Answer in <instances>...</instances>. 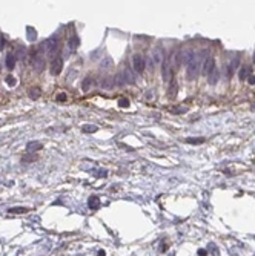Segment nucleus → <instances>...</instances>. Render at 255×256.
Segmentation results:
<instances>
[{
    "mask_svg": "<svg viewBox=\"0 0 255 256\" xmlns=\"http://www.w3.org/2000/svg\"><path fill=\"white\" fill-rule=\"evenodd\" d=\"M100 85H102V88H103V89H112V88H114V85H115L114 77H106V78H103Z\"/></svg>",
    "mask_w": 255,
    "mask_h": 256,
    "instance_id": "1a4fd4ad",
    "label": "nucleus"
},
{
    "mask_svg": "<svg viewBox=\"0 0 255 256\" xmlns=\"http://www.w3.org/2000/svg\"><path fill=\"white\" fill-rule=\"evenodd\" d=\"M169 83H171V85H169V95H174V94H175V91H177V85H175L172 80H171Z\"/></svg>",
    "mask_w": 255,
    "mask_h": 256,
    "instance_id": "cd10ccee",
    "label": "nucleus"
},
{
    "mask_svg": "<svg viewBox=\"0 0 255 256\" xmlns=\"http://www.w3.org/2000/svg\"><path fill=\"white\" fill-rule=\"evenodd\" d=\"M122 74H123V78H125V81L126 83H135V77H134V74H132V71L129 69V68H125L123 71H122Z\"/></svg>",
    "mask_w": 255,
    "mask_h": 256,
    "instance_id": "6e6552de",
    "label": "nucleus"
},
{
    "mask_svg": "<svg viewBox=\"0 0 255 256\" xmlns=\"http://www.w3.org/2000/svg\"><path fill=\"white\" fill-rule=\"evenodd\" d=\"M6 83H8V86H16L17 80H16L12 75H8V77H6Z\"/></svg>",
    "mask_w": 255,
    "mask_h": 256,
    "instance_id": "bb28decb",
    "label": "nucleus"
},
{
    "mask_svg": "<svg viewBox=\"0 0 255 256\" xmlns=\"http://www.w3.org/2000/svg\"><path fill=\"white\" fill-rule=\"evenodd\" d=\"M91 86H92V78L86 77V78L83 80V83H82V89L86 92V91H89V89H91Z\"/></svg>",
    "mask_w": 255,
    "mask_h": 256,
    "instance_id": "aec40b11",
    "label": "nucleus"
},
{
    "mask_svg": "<svg viewBox=\"0 0 255 256\" xmlns=\"http://www.w3.org/2000/svg\"><path fill=\"white\" fill-rule=\"evenodd\" d=\"M248 83L255 85V75H249V77H248Z\"/></svg>",
    "mask_w": 255,
    "mask_h": 256,
    "instance_id": "c756f323",
    "label": "nucleus"
},
{
    "mask_svg": "<svg viewBox=\"0 0 255 256\" xmlns=\"http://www.w3.org/2000/svg\"><path fill=\"white\" fill-rule=\"evenodd\" d=\"M62 69H63V58L62 57H55L52 60V63H51V74L52 75H58L62 72Z\"/></svg>",
    "mask_w": 255,
    "mask_h": 256,
    "instance_id": "423d86ee",
    "label": "nucleus"
},
{
    "mask_svg": "<svg viewBox=\"0 0 255 256\" xmlns=\"http://www.w3.org/2000/svg\"><path fill=\"white\" fill-rule=\"evenodd\" d=\"M25 212H26L25 207H12V209H9V213H25Z\"/></svg>",
    "mask_w": 255,
    "mask_h": 256,
    "instance_id": "b1692460",
    "label": "nucleus"
},
{
    "mask_svg": "<svg viewBox=\"0 0 255 256\" xmlns=\"http://www.w3.org/2000/svg\"><path fill=\"white\" fill-rule=\"evenodd\" d=\"M208 80H209V85H215L217 83V80H218V71L217 69H212L211 72L208 74Z\"/></svg>",
    "mask_w": 255,
    "mask_h": 256,
    "instance_id": "f8f14e48",
    "label": "nucleus"
},
{
    "mask_svg": "<svg viewBox=\"0 0 255 256\" xmlns=\"http://www.w3.org/2000/svg\"><path fill=\"white\" fill-rule=\"evenodd\" d=\"M252 110H255V104H254V106H252Z\"/></svg>",
    "mask_w": 255,
    "mask_h": 256,
    "instance_id": "72a5a7b5",
    "label": "nucleus"
},
{
    "mask_svg": "<svg viewBox=\"0 0 255 256\" xmlns=\"http://www.w3.org/2000/svg\"><path fill=\"white\" fill-rule=\"evenodd\" d=\"M163 60H164V49L162 46H155L154 51H152L151 61H152L154 65H160V63H163Z\"/></svg>",
    "mask_w": 255,
    "mask_h": 256,
    "instance_id": "7ed1b4c3",
    "label": "nucleus"
},
{
    "mask_svg": "<svg viewBox=\"0 0 255 256\" xmlns=\"http://www.w3.org/2000/svg\"><path fill=\"white\" fill-rule=\"evenodd\" d=\"M118 104H120L122 108H128V106H129V101H128L126 98H120V100H118Z\"/></svg>",
    "mask_w": 255,
    "mask_h": 256,
    "instance_id": "c85d7f7f",
    "label": "nucleus"
},
{
    "mask_svg": "<svg viewBox=\"0 0 255 256\" xmlns=\"http://www.w3.org/2000/svg\"><path fill=\"white\" fill-rule=\"evenodd\" d=\"M38 95H40V89H38V88H32V89H29V97H31L32 100H37Z\"/></svg>",
    "mask_w": 255,
    "mask_h": 256,
    "instance_id": "5701e85b",
    "label": "nucleus"
},
{
    "mask_svg": "<svg viewBox=\"0 0 255 256\" xmlns=\"http://www.w3.org/2000/svg\"><path fill=\"white\" fill-rule=\"evenodd\" d=\"M45 51L49 57H54L57 54V51H58V38L57 37H51L49 40L45 41Z\"/></svg>",
    "mask_w": 255,
    "mask_h": 256,
    "instance_id": "f03ea898",
    "label": "nucleus"
},
{
    "mask_svg": "<svg viewBox=\"0 0 255 256\" xmlns=\"http://www.w3.org/2000/svg\"><path fill=\"white\" fill-rule=\"evenodd\" d=\"M57 100H58V101H65V100H66V94H60V95L57 97Z\"/></svg>",
    "mask_w": 255,
    "mask_h": 256,
    "instance_id": "7c9ffc66",
    "label": "nucleus"
},
{
    "mask_svg": "<svg viewBox=\"0 0 255 256\" xmlns=\"http://www.w3.org/2000/svg\"><path fill=\"white\" fill-rule=\"evenodd\" d=\"M78 37H71L69 38V41H68V48H69V51H75L77 48H78Z\"/></svg>",
    "mask_w": 255,
    "mask_h": 256,
    "instance_id": "4468645a",
    "label": "nucleus"
},
{
    "mask_svg": "<svg viewBox=\"0 0 255 256\" xmlns=\"http://www.w3.org/2000/svg\"><path fill=\"white\" fill-rule=\"evenodd\" d=\"M171 78H172V69H171V66L166 63V65H164V69H163V80L169 83Z\"/></svg>",
    "mask_w": 255,
    "mask_h": 256,
    "instance_id": "9b49d317",
    "label": "nucleus"
},
{
    "mask_svg": "<svg viewBox=\"0 0 255 256\" xmlns=\"http://www.w3.org/2000/svg\"><path fill=\"white\" fill-rule=\"evenodd\" d=\"M198 255H208L206 250H198Z\"/></svg>",
    "mask_w": 255,
    "mask_h": 256,
    "instance_id": "473e14b6",
    "label": "nucleus"
},
{
    "mask_svg": "<svg viewBox=\"0 0 255 256\" xmlns=\"http://www.w3.org/2000/svg\"><path fill=\"white\" fill-rule=\"evenodd\" d=\"M26 37H28V40L29 41H36L37 40V32H36V29L34 28H26Z\"/></svg>",
    "mask_w": 255,
    "mask_h": 256,
    "instance_id": "2eb2a0df",
    "label": "nucleus"
},
{
    "mask_svg": "<svg viewBox=\"0 0 255 256\" xmlns=\"http://www.w3.org/2000/svg\"><path fill=\"white\" fill-rule=\"evenodd\" d=\"M238 65H240V58H238V57H235V58L231 61V65H229V75H232V74H234V71L238 68Z\"/></svg>",
    "mask_w": 255,
    "mask_h": 256,
    "instance_id": "a211bd4d",
    "label": "nucleus"
},
{
    "mask_svg": "<svg viewBox=\"0 0 255 256\" xmlns=\"http://www.w3.org/2000/svg\"><path fill=\"white\" fill-rule=\"evenodd\" d=\"M249 75H251V68H249V66H243L241 71H240V74H238L240 80H246Z\"/></svg>",
    "mask_w": 255,
    "mask_h": 256,
    "instance_id": "dca6fc26",
    "label": "nucleus"
},
{
    "mask_svg": "<svg viewBox=\"0 0 255 256\" xmlns=\"http://www.w3.org/2000/svg\"><path fill=\"white\" fill-rule=\"evenodd\" d=\"M200 66H201L200 55H194V57L191 58V61L188 63V78H189V80H194V78L198 75Z\"/></svg>",
    "mask_w": 255,
    "mask_h": 256,
    "instance_id": "f257e3e1",
    "label": "nucleus"
},
{
    "mask_svg": "<svg viewBox=\"0 0 255 256\" xmlns=\"http://www.w3.org/2000/svg\"><path fill=\"white\" fill-rule=\"evenodd\" d=\"M132 65H134V69L137 72H143L145 71V58L140 54H135L132 57Z\"/></svg>",
    "mask_w": 255,
    "mask_h": 256,
    "instance_id": "39448f33",
    "label": "nucleus"
},
{
    "mask_svg": "<svg viewBox=\"0 0 255 256\" xmlns=\"http://www.w3.org/2000/svg\"><path fill=\"white\" fill-rule=\"evenodd\" d=\"M5 45H6V43H5V40H3V37H0V51H2V49L5 48Z\"/></svg>",
    "mask_w": 255,
    "mask_h": 256,
    "instance_id": "2f4dec72",
    "label": "nucleus"
},
{
    "mask_svg": "<svg viewBox=\"0 0 255 256\" xmlns=\"http://www.w3.org/2000/svg\"><path fill=\"white\" fill-rule=\"evenodd\" d=\"M26 149H28L29 152H36V150H38V149H42V144L37 143V141H31V143H28Z\"/></svg>",
    "mask_w": 255,
    "mask_h": 256,
    "instance_id": "6ab92c4d",
    "label": "nucleus"
},
{
    "mask_svg": "<svg viewBox=\"0 0 255 256\" xmlns=\"http://www.w3.org/2000/svg\"><path fill=\"white\" fill-rule=\"evenodd\" d=\"M100 68L105 69V71H106V69H111V68H112V58H111V57H105V58L102 60V63H100Z\"/></svg>",
    "mask_w": 255,
    "mask_h": 256,
    "instance_id": "ddd939ff",
    "label": "nucleus"
},
{
    "mask_svg": "<svg viewBox=\"0 0 255 256\" xmlns=\"http://www.w3.org/2000/svg\"><path fill=\"white\" fill-rule=\"evenodd\" d=\"M31 65H32V68L36 69L37 72H42L45 69V58L40 54H34L32 55V60H31Z\"/></svg>",
    "mask_w": 255,
    "mask_h": 256,
    "instance_id": "20e7f679",
    "label": "nucleus"
},
{
    "mask_svg": "<svg viewBox=\"0 0 255 256\" xmlns=\"http://www.w3.org/2000/svg\"><path fill=\"white\" fill-rule=\"evenodd\" d=\"M212 69H215V61H214L212 57H206V60H204V63H203V74L208 75Z\"/></svg>",
    "mask_w": 255,
    "mask_h": 256,
    "instance_id": "0eeeda50",
    "label": "nucleus"
},
{
    "mask_svg": "<svg viewBox=\"0 0 255 256\" xmlns=\"http://www.w3.org/2000/svg\"><path fill=\"white\" fill-rule=\"evenodd\" d=\"M25 55H26V49H25L23 46H20V48H18V52H17V58L23 60V58H25Z\"/></svg>",
    "mask_w": 255,
    "mask_h": 256,
    "instance_id": "a878e982",
    "label": "nucleus"
},
{
    "mask_svg": "<svg viewBox=\"0 0 255 256\" xmlns=\"http://www.w3.org/2000/svg\"><path fill=\"white\" fill-rule=\"evenodd\" d=\"M254 63H255V54H254Z\"/></svg>",
    "mask_w": 255,
    "mask_h": 256,
    "instance_id": "f704fd0d",
    "label": "nucleus"
},
{
    "mask_svg": "<svg viewBox=\"0 0 255 256\" xmlns=\"http://www.w3.org/2000/svg\"><path fill=\"white\" fill-rule=\"evenodd\" d=\"M114 81H115V86H123L126 81H125V78H123V74H117L115 77H114Z\"/></svg>",
    "mask_w": 255,
    "mask_h": 256,
    "instance_id": "412c9836",
    "label": "nucleus"
},
{
    "mask_svg": "<svg viewBox=\"0 0 255 256\" xmlns=\"http://www.w3.org/2000/svg\"><path fill=\"white\" fill-rule=\"evenodd\" d=\"M83 132H86V133H94V132H97V126H94V124H85V126H83Z\"/></svg>",
    "mask_w": 255,
    "mask_h": 256,
    "instance_id": "4be33fe9",
    "label": "nucleus"
},
{
    "mask_svg": "<svg viewBox=\"0 0 255 256\" xmlns=\"http://www.w3.org/2000/svg\"><path fill=\"white\" fill-rule=\"evenodd\" d=\"M16 58H17V57H14L12 54L6 55V61H5V63H6V68H8L9 71L14 69V66H16Z\"/></svg>",
    "mask_w": 255,
    "mask_h": 256,
    "instance_id": "9d476101",
    "label": "nucleus"
},
{
    "mask_svg": "<svg viewBox=\"0 0 255 256\" xmlns=\"http://www.w3.org/2000/svg\"><path fill=\"white\" fill-rule=\"evenodd\" d=\"M88 205H89V209H98L100 207V200L97 196H91L89 201H88Z\"/></svg>",
    "mask_w": 255,
    "mask_h": 256,
    "instance_id": "f3484780",
    "label": "nucleus"
},
{
    "mask_svg": "<svg viewBox=\"0 0 255 256\" xmlns=\"http://www.w3.org/2000/svg\"><path fill=\"white\" fill-rule=\"evenodd\" d=\"M204 141V138H188V143L191 144H201Z\"/></svg>",
    "mask_w": 255,
    "mask_h": 256,
    "instance_id": "393cba45",
    "label": "nucleus"
}]
</instances>
